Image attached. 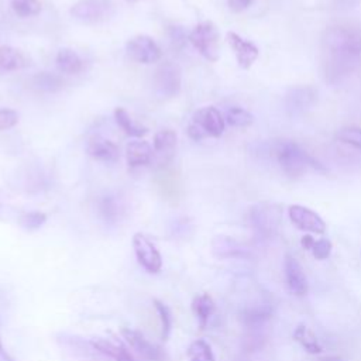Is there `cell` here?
<instances>
[{
	"label": "cell",
	"instance_id": "6da1fadb",
	"mask_svg": "<svg viewBox=\"0 0 361 361\" xmlns=\"http://www.w3.org/2000/svg\"><path fill=\"white\" fill-rule=\"evenodd\" d=\"M361 63V31L350 25L329 27L320 44V66L330 85L341 83Z\"/></svg>",
	"mask_w": 361,
	"mask_h": 361
},
{
	"label": "cell",
	"instance_id": "7a4b0ae2",
	"mask_svg": "<svg viewBox=\"0 0 361 361\" xmlns=\"http://www.w3.org/2000/svg\"><path fill=\"white\" fill-rule=\"evenodd\" d=\"M272 154L281 171L290 178H298L303 175L307 168L324 171L322 164L316 161L312 155H309L295 141L281 140L275 142L272 147Z\"/></svg>",
	"mask_w": 361,
	"mask_h": 361
},
{
	"label": "cell",
	"instance_id": "3957f363",
	"mask_svg": "<svg viewBox=\"0 0 361 361\" xmlns=\"http://www.w3.org/2000/svg\"><path fill=\"white\" fill-rule=\"evenodd\" d=\"M226 130V120L223 114L213 106H204L197 109L189 124L188 135L195 141H202L207 137L219 138Z\"/></svg>",
	"mask_w": 361,
	"mask_h": 361
},
{
	"label": "cell",
	"instance_id": "277c9868",
	"mask_svg": "<svg viewBox=\"0 0 361 361\" xmlns=\"http://www.w3.org/2000/svg\"><path fill=\"white\" fill-rule=\"evenodd\" d=\"M189 42L210 62H216L220 56V32L212 21L199 23L188 35Z\"/></svg>",
	"mask_w": 361,
	"mask_h": 361
},
{
	"label": "cell",
	"instance_id": "5b68a950",
	"mask_svg": "<svg viewBox=\"0 0 361 361\" xmlns=\"http://www.w3.org/2000/svg\"><path fill=\"white\" fill-rule=\"evenodd\" d=\"M116 13L111 0H78L69 10L72 18L83 24H99L110 20Z\"/></svg>",
	"mask_w": 361,
	"mask_h": 361
},
{
	"label": "cell",
	"instance_id": "8992f818",
	"mask_svg": "<svg viewBox=\"0 0 361 361\" xmlns=\"http://www.w3.org/2000/svg\"><path fill=\"white\" fill-rule=\"evenodd\" d=\"M182 86V71L175 62L161 63L154 73V90L162 99L179 94Z\"/></svg>",
	"mask_w": 361,
	"mask_h": 361
},
{
	"label": "cell",
	"instance_id": "52a82bcc",
	"mask_svg": "<svg viewBox=\"0 0 361 361\" xmlns=\"http://www.w3.org/2000/svg\"><path fill=\"white\" fill-rule=\"evenodd\" d=\"M126 51L133 61L145 65L155 63L162 56V51L159 45L155 42V39L144 34L130 38L126 44Z\"/></svg>",
	"mask_w": 361,
	"mask_h": 361
},
{
	"label": "cell",
	"instance_id": "ba28073f",
	"mask_svg": "<svg viewBox=\"0 0 361 361\" xmlns=\"http://www.w3.org/2000/svg\"><path fill=\"white\" fill-rule=\"evenodd\" d=\"M133 248L138 264L149 274H158L162 268V257L155 244L142 233L133 235Z\"/></svg>",
	"mask_w": 361,
	"mask_h": 361
},
{
	"label": "cell",
	"instance_id": "9c48e42d",
	"mask_svg": "<svg viewBox=\"0 0 361 361\" xmlns=\"http://www.w3.org/2000/svg\"><path fill=\"white\" fill-rule=\"evenodd\" d=\"M288 216L292 224L302 231L316 234H323L326 231L324 220L309 207H305L302 204H292L288 209Z\"/></svg>",
	"mask_w": 361,
	"mask_h": 361
},
{
	"label": "cell",
	"instance_id": "30bf717a",
	"mask_svg": "<svg viewBox=\"0 0 361 361\" xmlns=\"http://www.w3.org/2000/svg\"><path fill=\"white\" fill-rule=\"evenodd\" d=\"M226 41H227L228 47L231 48V51L234 52L240 68L250 69L252 66V63L258 59V56H259L258 47L254 42L244 39L237 32L228 31L226 35Z\"/></svg>",
	"mask_w": 361,
	"mask_h": 361
},
{
	"label": "cell",
	"instance_id": "8fae6325",
	"mask_svg": "<svg viewBox=\"0 0 361 361\" xmlns=\"http://www.w3.org/2000/svg\"><path fill=\"white\" fill-rule=\"evenodd\" d=\"M317 99V93L309 86H295L285 94V109L290 116H298L309 110Z\"/></svg>",
	"mask_w": 361,
	"mask_h": 361
},
{
	"label": "cell",
	"instance_id": "7c38bea8",
	"mask_svg": "<svg viewBox=\"0 0 361 361\" xmlns=\"http://www.w3.org/2000/svg\"><path fill=\"white\" fill-rule=\"evenodd\" d=\"M250 221L258 234L269 235L278 226L279 212L269 204H257L250 210Z\"/></svg>",
	"mask_w": 361,
	"mask_h": 361
},
{
	"label": "cell",
	"instance_id": "4fadbf2b",
	"mask_svg": "<svg viewBox=\"0 0 361 361\" xmlns=\"http://www.w3.org/2000/svg\"><path fill=\"white\" fill-rule=\"evenodd\" d=\"M176 141H178V135L171 128H164L154 134L152 149H154V152L158 158V164L161 166H166L168 164H171V161L175 155Z\"/></svg>",
	"mask_w": 361,
	"mask_h": 361
},
{
	"label": "cell",
	"instance_id": "5bb4252c",
	"mask_svg": "<svg viewBox=\"0 0 361 361\" xmlns=\"http://www.w3.org/2000/svg\"><path fill=\"white\" fill-rule=\"evenodd\" d=\"M86 152L93 159L102 161V162H114L120 157L118 147L113 141L102 135H92L87 140Z\"/></svg>",
	"mask_w": 361,
	"mask_h": 361
},
{
	"label": "cell",
	"instance_id": "9a60e30c",
	"mask_svg": "<svg viewBox=\"0 0 361 361\" xmlns=\"http://www.w3.org/2000/svg\"><path fill=\"white\" fill-rule=\"evenodd\" d=\"M121 334L126 338V341L135 350V353H138L142 358H145L148 361H161L162 360L164 354H162L161 348L157 347L155 344L149 343L140 331L133 330V329H123Z\"/></svg>",
	"mask_w": 361,
	"mask_h": 361
},
{
	"label": "cell",
	"instance_id": "2e32d148",
	"mask_svg": "<svg viewBox=\"0 0 361 361\" xmlns=\"http://www.w3.org/2000/svg\"><path fill=\"white\" fill-rule=\"evenodd\" d=\"M285 278H286V285L289 290L293 295L302 296L307 292V278L298 262V259L292 255L285 257Z\"/></svg>",
	"mask_w": 361,
	"mask_h": 361
},
{
	"label": "cell",
	"instance_id": "e0dca14e",
	"mask_svg": "<svg viewBox=\"0 0 361 361\" xmlns=\"http://www.w3.org/2000/svg\"><path fill=\"white\" fill-rule=\"evenodd\" d=\"M154 157L152 147L142 140L130 141L126 147V159L130 168L148 165Z\"/></svg>",
	"mask_w": 361,
	"mask_h": 361
},
{
	"label": "cell",
	"instance_id": "ac0fdd59",
	"mask_svg": "<svg viewBox=\"0 0 361 361\" xmlns=\"http://www.w3.org/2000/svg\"><path fill=\"white\" fill-rule=\"evenodd\" d=\"M90 345L97 350L99 353L113 358L114 361H133V355L128 353V350L121 345L120 343H113L110 340L102 338V337H96L90 340Z\"/></svg>",
	"mask_w": 361,
	"mask_h": 361
},
{
	"label": "cell",
	"instance_id": "d6986e66",
	"mask_svg": "<svg viewBox=\"0 0 361 361\" xmlns=\"http://www.w3.org/2000/svg\"><path fill=\"white\" fill-rule=\"evenodd\" d=\"M55 65L59 72L66 75H76L83 69V61L71 48H61L56 52Z\"/></svg>",
	"mask_w": 361,
	"mask_h": 361
},
{
	"label": "cell",
	"instance_id": "ffe728a7",
	"mask_svg": "<svg viewBox=\"0 0 361 361\" xmlns=\"http://www.w3.org/2000/svg\"><path fill=\"white\" fill-rule=\"evenodd\" d=\"M27 56L20 52L18 49L10 47V45H1L0 47V68L4 72L10 71H18L25 66H28Z\"/></svg>",
	"mask_w": 361,
	"mask_h": 361
},
{
	"label": "cell",
	"instance_id": "44dd1931",
	"mask_svg": "<svg viewBox=\"0 0 361 361\" xmlns=\"http://www.w3.org/2000/svg\"><path fill=\"white\" fill-rule=\"evenodd\" d=\"M214 309H216V306H214V302L210 295L200 293L193 298L192 312L195 313L200 329H204L207 326L210 316L214 313Z\"/></svg>",
	"mask_w": 361,
	"mask_h": 361
},
{
	"label": "cell",
	"instance_id": "7402d4cb",
	"mask_svg": "<svg viewBox=\"0 0 361 361\" xmlns=\"http://www.w3.org/2000/svg\"><path fill=\"white\" fill-rule=\"evenodd\" d=\"M99 214L106 223H116L121 216V204L120 200L114 195H104L99 199L97 203Z\"/></svg>",
	"mask_w": 361,
	"mask_h": 361
},
{
	"label": "cell",
	"instance_id": "603a6c76",
	"mask_svg": "<svg viewBox=\"0 0 361 361\" xmlns=\"http://www.w3.org/2000/svg\"><path fill=\"white\" fill-rule=\"evenodd\" d=\"M114 120L116 123L118 124V127L130 137H137V138H141L144 137L147 133H148V128L147 127H142V126H138L133 121L131 116L128 114V111L123 107H116L114 110Z\"/></svg>",
	"mask_w": 361,
	"mask_h": 361
},
{
	"label": "cell",
	"instance_id": "cb8c5ba5",
	"mask_svg": "<svg viewBox=\"0 0 361 361\" xmlns=\"http://www.w3.org/2000/svg\"><path fill=\"white\" fill-rule=\"evenodd\" d=\"M32 86L41 92H58L63 87V79L51 72H38L31 79Z\"/></svg>",
	"mask_w": 361,
	"mask_h": 361
},
{
	"label": "cell",
	"instance_id": "d4e9b609",
	"mask_svg": "<svg viewBox=\"0 0 361 361\" xmlns=\"http://www.w3.org/2000/svg\"><path fill=\"white\" fill-rule=\"evenodd\" d=\"M293 338L305 348V351H307L309 354H319L323 351L317 337L305 326V324H299L295 331H293Z\"/></svg>",
	"mask_w": 361,
	"mask_h": 361
},
{
	"label": "cell",
	"instance_id": "484cf974",
	"mask_svg": "<svg viewBox=\"0 0 361 361\" xmlns=\"http://www.w3.org/2000/svg\"><path fill=\"white\" fill-rule=\"evenodd\" d=\"M186 355L189 361H216L210 344L202 338H197L189 344Z\"/></svg>",
	"mask_w": 361,
	"mask_h": 361
},
{
	"label": "cell",
	"instance_id": "4316f807",
	"mask_svg": "<svg viewBox=\"0 0 361 361\" xmlns=\"http://www.w3.org/2000/svg\"><path fill=\"white\" fill-rule=\"evenodd\" d=\"M224 120L226 123H228L231 127H237V128H245L248 126L252 124L254 121V116L243 109V107H238V106H234V107H230L227 111H226V116H224Z\"/></svg>",
	"mask_w": 361,
	"mask_h": 361
},
{
	"label": "cell",
	"instance_id": "83f0119b",
	"mask_svg": "<svg viewBox=\"0 0 361 361\" xmlns=\"http://www.w3.org/2000/svg\"><path fill=\"white\" fill-rule=\"evenodd\" d=\"M269 317H271V309L267 306L251 307L243 313V322L250 329H257L262 326Z\"/></svg>",
	"mask_w": 361,
	"mask_h": 361
},
{
	"label": "cell",
	"instance_id": "f1b7e54d",
	"mask_svg": "<svg viewBox=\"0 0 361 361\" xmlns=\"http://www.w3.org/2000/svg\"><path fill=\"white\" fill-rule=\"evenodd\" d=\"M10 6L20 18L37 16L42 8L39 0H10Z\"/></svg>",
	"mask_w": 361,
	"mask_h": 361
},
{
	"label": "cell",
	"instance_id": "f546056e",
	"mask_svg": "<svg viewBox=\"0 0 361 361\" xmlns=\"http://www.w3.org/2000/svg\"><path fill=\"white\" fill-rule=\"evenodd\" d=\"M336 140L343 144L351 145L357 149H361V127H355V126L341 127L336 133Z\"/></svg>",
	"mask_w": 361,
	"mask_h": 361
},
{
	"label": "cell",
	"instance_id": "4dcf8cb0",
	"mask_svg": "<svg viewBox=\"0 0 361 361\" xmlns=\"http://www.w3.org/2000/svg\"><path fill=\"white\" fill-rule=\"evenodd\" d=\"M213 250H214V252H217L219 255H223V257L238 255L241 252V247L234 240H231L230 237H224V235L216 237L213 240Z\"/></svg>",
	"mask_w": 361,
	"mask_h": 361
},
{
	"label": "cell",
	"instance_id": "1f68e13d",
	"mask_svg": "<svg viewBox=\"0 0 361 361\" xmlns=\"http://www.w3.org/2000/svg\"><path fill=\"white\" fill-rule=\"evenodd\" d=\"M154 303V307L155 310L158 312V316H159V320H161V337L162 340H166L169 337V333H171V327H172V316H171V312L168 309L166 305H164L161 300L158 299H154L152 300Z\"/></svg>",
	"mask_w": 361,
	"mask_h": 361
},
{
	"label": "cell",
	"instance_id": "d6a6232c",
	"mask_svg": "<svg viewBox=\"0 0 361 361\" xmlns=\"http://www.w3.org/2000/svg\"><path fill=\"white\" fill-rule=\"evenodd\" d=\"M45 221H47V214L42 212H28L18 217V224L27 231H34L39 228Z\"/></svg>",
	"mask_w": 361,
	"mask_h": 361
},
{
	"label": "cell",
	"instance_id": "836d02e7",
	"mask_svg": "<svg viewBox=\"0 0 361 361\" xmlns=\"http://www.w3.org/2000/svg\"><path fill=\"white\" fill-rule=\"evenodd\" d=\"M331 248H333V247H331L330 240H327V238H320V240H314V241H313V245H312L310 251H312V254H313V257H314L316 259L323 261V259H327V258L330 257Z\"/></svg>",
	"mask_w": 361,
	"mask_h": 361
},
{
	"label": "cell",
	"instance_id": "e575fe53",
	"mask_svg": "<svg viewBox=\"0 0 361 361\" xmlns=\"http://www.w3.org/2000/svg\"><path fill=\"white\" fill-rule=\"evenodd\" d=\"M18 123V113L13 109H0V131L8 130Z\"/></svg>",
	"mask_w": 361,
	"mask_h": 361
},
{
	"label": "cell",
	"instance_id": "d590c367",
	"mask_svg": "<svg viewBox=\"0 0 361 361\" xmlns=\"http://www.w3.org/2000/svg\"><path fill=\"white\" fill-rule=\"evenodd\" d=\"M168 34H169V38H171V42L173 44V47L176 48H182L188 39V35L183 30V27L180 25H171L169 30H168Z\"/></svg>",
	"mask_w": 361,
	"mask_h": 361
},
{
	"label": "cell",
	"instance_id": "8d00e7d4",
	"mask_svg": "<svg viewBox=\"0 0 361 361\" xmlns=\"http://www.w3.org/2000/svg\"><path fill=\"white\" fill-rule=\"evenodd\" d=\"M252 3H254V0H227V4L230 7V10L235 11V13H240V11L245 10Z\"/></svg>",
	"mask_w": 361,
	"mask_h": 361
},
{
	"label": "cell",
	"instance_id": "74e56055",
	"mask_svg": "<svg viewBox=\"0 0 361 361\" xmlns=\"http://www.w3.org/2000/svg\"><path fill=\"white\" fill-rule=\"evenodd\" d=\"M313 241H314V238H313L312 235L305 234V235L302 237V240H300V244H302V247H303L305 250H309V251H310V248H312V245H313Z\"/></svg>",
	"mask_w": 361,
	"mask_h": 361
},
{
	"label": "cell",
	"instance_id": "f35d334b",
	"mask_svg": "<svg viewBox=\"0 0 361 361\" xmlns=\"http://www.w3.org/2000/svg\"><path fill=\"white\" fill-rule=\"evenodd\" d=\"M0 361H14L6 351H1L0 353Z\"/></svg>",
	"mask_w": 361,
	"mask_h": 361
},
{
	"label": "cell",
	"instance_id": "ab89813d",
	"mask_svg": "<svg viewBox=\"0 0 361 361\" xmlns=\"http://www.w3.org/2000/svg\"><path fill=\"white\" fill-rule=\"evenodd\" d=\"M319 361H344V360L340 358V357H326V358H322Z\"/></svg>",
	"mask_w": 361,
	"mask_h": 361
},
{
	"label": "cell",
	"instance_id": "60d3db41",
	"mask_svg": "<svg viewBox=\"0 0 361 361\" xmlns=\"http://www.w3.org/2000/svg\"><path fill=\"white\" fill-rule=\"evenodd\" d=\"M1 351H4V350H3V344H1V338H0V353Z\"/></svg>",
	"mask_w": 361,
	"mask_h": 361
},
{
	"label": "cell",
	"instance_id": "b9f144b4",
	"mask_svg": "<svg viewBox=\"0 0 361 361\" xmlns=\"http://www.w3.org/2000/svg\"><path fill=\"white\" fill-rule=\"evenodd\" d=\"M126 1H128V3H135V1H138V0H126Z\"/></svg>",
	"mask_w": 361,
	"mask_h": 361
},
{
	"label": "cell",
	"instance_id": "7bdbcfd3",
	"mask_svg": "<svg viewBox=\"0 0 361 361\" xmlns=\"http://www.w3.org/2000/svg\"><path fill=\"white\" fill-rule=\"evenodd\" d=\"M3 72H4V71H3V69H1V68H0V75H1V73H3Z\"/></svg>",
	"mask_w": 361,
	"mask_h": 361
}]
</instances>
